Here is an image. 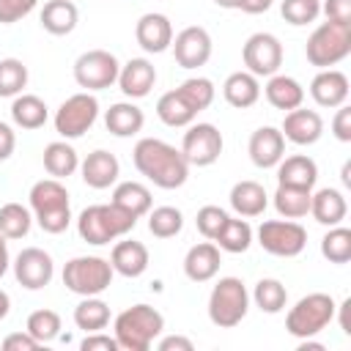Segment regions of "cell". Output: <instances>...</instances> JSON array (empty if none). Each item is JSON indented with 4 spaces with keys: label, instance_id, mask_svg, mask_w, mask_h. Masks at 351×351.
<instances>
[{
    "label": "cell",
    "instance_id": "obj_1",
    "mask_svg": "<svg viewBox=\"0 0 351 351\" xmlns=\"http://www.w3.org/2000/svg\"><path fill=\"white\" fill-rule=\"evenodd\" d=\"M132 162L137 173L151 181L159 189H178L189 178V162L184 159L181 148L159 140V137H143L134 143Z\"/></svg>",
    "mask_w": 351,
    "mask_h": 351
},
{
    "label": "cell",
    "instance_id": "obj_2",
    "mask_svg": "<svg viewBox=\"0 0 351 351\" xmlns=\"http://www.w3.org/2000/svg\"><path fill=\"white\" fill-rule=\"evenodd\" d=\"M27 203L33 211V222L49 233L58 236L71 225V200H69V189L63 186L60 178H41L30 186L27 192Z\"/></svg>",
    "mask_w": 351,
    "mask_h": 351
},
{
    "label": "cell",
    "instance_id": "obj_3",
    "mask_svg": "<svg viewBox=\"0 0 351 351\" xmlns=\"http://www.w3.org/2000/svg\"><path fill=\"white\" fill-rule=\"evenodd\" d=\"M165 332V315L151 304H132L112 321V337L123 351H148Z\"/></svg>",
    "mask_w": 351,
    "mask_h": 351
},
{
    "label": "cell",
    "instance_id": "obj_4",
    "mask_svg": "<svg viewBox=\"0 0 351 351\" xmlns=\"http://www.w3.org/2000/svg\"><path fill=\"white\" fill-rule=\"evenodd\" d=\"M137 217H132L129 211L118 208L115 203H96L80 211L77 217V233L85 244L101 247L110 244L121 236H126L129 230H134Z\"/></svg>",
    "mask_w": 351,
    "mask_h": 351
},
{
    "label": "cell",
    "instance_id": "obj_5",
    "mask_svg": "<svg viewBox=\"0 0 351 351\" xmlns=\"http://www.w3.org/2000/svg\"><path fill=\"white\" fill-rule=\"evenodd\" d=\"M337 315V302L329 296V293H307L302 296L285 315V332L296 340H304V337H315L321 335Z\"/></svg>",
    "mask_w": 351,
    "mask_h": 351
},
{
    "label": "cell",
    "instance_id": "obj_6",
    "mask_svg": "<svg viewBox=\"0 0 351 351\" xmlns=\"http://www.w3.org/2000/svg\"><path fill=\"white\" fill-rule=\"evenodd\" d=\"M304 55L307 63L315 69H332L340 60H346L351 55V25L348 22H321L307 44H304Z\"/></svg>",
    "mask_w": 351,
    "mask_h": 351
},
{
    "label": "cell",
    "instance_id": "obj_7",
    "mask_svg": "<svg viewBox=\"0 0 351 351\" xmlns=\"http://www.w3.org/2000/svg\"><path fill=\"white\" fill-rule=\"evenodd\" d=\"M250 291L239 277H219L208 293V321L219 329H233L247 318Z\"/></svg>",
    "mask_w": 351,
    "mask_h": 351
},
{
    "label": "cell",
    "instance_id": "obj_8",
    "mask_svg": "<svg viewBox=\"0 0 351 351\" xmlns=\"http://www.w3.org/2000/svg\"><path fill=\"white\" fill-rule=\"evenodd\" d=\"M63 285L77 296H99L110 288L115 271L101 255H77L63 266Z\"/></svg>",
    "mask_w": 351,
    "mask_h": 351
},
{
    "label": "cell",
    "instance_id": "obj_9",
    "mask_svg": "<svg viewBox=\"0 0 351 351\" xmlns=\"http://www.w3.org/2000/svg\"><path fill=\"white\" fill-rule=\"evenodd\" d=\"M96 118H99V99L90 90H80L55 110L52 123L60 140H77L93 129Z\"/></svg>",
    "mask_w": 351,
    "mask_h": 351
},
{
    "label": "cell",
    "instance_id": "obj_10",
    "mask_svg": "<svg viewBox=\"0 0 351 351\" xmlns=\"http://www.w3.org/2000/svg\"><path fill=\"white\" fill-rule=\"evenodd\" d=\"M255 236L263 252L274 258H296L307 247V230L296 219H266Z\"/></svg>",
    "mask_w": 351,
    "mask_h": 351
},
{
    "label": "cell",
    "instance_id": "obj_11",
    "mask_svg": "<svg viewBox=\"0 0 351 351\" xmlns=\"http://www.w3.org/2000/svg\"><path fill=\"white\" fill-rule=\"evenodd\" d=\"M121 63L110 49H88L74 60V82L82 90H104L118 80Z\"/></svg>",
    "mask_w": 351,
    "mask_h": 351
},
{
    "label": "cell",
    "instance_id": "obj_12",
    "mask_svg": "<svg viewBox=\"0 0 351 351\" xmlns=\"http://www.w3.org/2000/svg\"><path fill=\"white\" fill-rule=\"evenodd\" d=\"M225 140L222 132L214 123H189L181 140V154L189 162V167H208L222 156Z\"/></svg>",
    "mask_w": 351,
    "mask_h": 351
},
{
    "label": "cell",
    "instance_id": "obj_13",
    "mask_svg": "<svg viewBox=\"0 0 351 351\" xmlns=\"http://www.w3.org/2000/svg\"><path fill=\"white\" fill-rule=\"evenodd\" d=\"M282 58H285V52H282L280 38L274 33H266V30L252 33L241 47V60H244L247 71L255 74L258 80L277 74L282 66Z\"/></svg>",
    "mask_w": 351,
    "mask_h": 351
},
{
    "label": "cell",
    "instance_id": "obj_14",
    "mask_svg": "<svg viewBox=\"0 0 351 351\" xmlns=\"http://www.w3.org/2000/svg\"><path fill=\"white\" fill-rule=\"evenodd\" d=\"M14 277L22 288L27 291H41L52 282L55 277V261L47 250L41 247H25L14 261H11Z\"/></svg>",
    "mask_w": 351,
    "mask_h": 351
},
{
    "label": "cell",
    "instance_id": "obj_15",
    "mask_svg": "<svg viewBox=\"0 0 351 351\" xmlns=\"http://www.w3.org/2000/svg\"><path fill=\"white\" fill-rule=\"evenodd\" d=\"M170 49H173L176 63L181 69H189L192 71V69H200V66L208 63L211 49H214V41H211V33L206 27L189 25V27H184V30H178L173 36Z\"/></svg>",
    "mask_w": 351,
    "mask_h": 351
},
{
    "label": "cell",
    "instance_id": "obj_16",
    "mask_svg": "<svg viewBox=\"0 0 351 351\" xmlns=\"http://www.w3.org/2000/svg\"><path fill=\"white\" fill-rule=\"evenodd\" d=\"M173 36H176V33H173L170 16H165V14H159V11L143 14V16L137 19V25H134V38H137V44L143 47V52H148V55H159V52L170 49Z\"/></svg>",
    "mask_w": 351,
    "mask_h": 351
},
{
    "label": "cell",
    "instance_id": "obj_17",
    "mask_svg": "<svg viewBox=\"0 0 351 351\" xmlns=\"http://www.w3.org/2000/svg\"><path fill=\"white\" fill-rule=\"evenodd\" d=\"M282 137L293 145H313L321 140L324 134V118L318 110H304V107H296V110H288L285 118H282V126H280Z\"/></svg>",
    "mask_w": 351,
    "mask_h": 351
},
{
    "label": "cell",
    "instance_id": "obj_18",
    "mask_svg": "<svg viewBox=\"0 0 351 351\" xmlns=\"http://www.w3.org/2000/svg\"><path fill=\"white\" fill-rule=\"evenodd\" d=\"M118 88L126 99H145L151 93V88L156 85V66L148 58H132L126 63H121L118 71Z\"/></svg>",
    "mask_w": 351,
    "mask_h": 351
},
{
    "label": "cell",
    "instance_id": "obj_19",
    "mask_svg": "<svg viewBox=\"0 0 351 351\" xmlns=\"http://www.w3.org/2000/svg\"><path fill=\"white\" fill-rule=\"evenodd\" d=\"M247 154L252 159L255 167L261 170H271L277 167V162L285 156V137L277 126H261L250 134L247 143Z\"/></svg>",
    "mask_w": 351,
    "mask_h": 351
},
{
    "label": "cell",
    "instance_id": "obj_20",
    "mask_svg": "<svg viewBox=\"0 0 351 351\" xmlns=\"http://www.w3.org/2000/svg\"><path fill=\"white\" fill-rule=\"evenodd\" d=\"M80 176L90 189H110L121 176V162L115 154L96 148L85 159H80Z\"/></svg>",
    "mask_w": 351,
    "mask_h": 351
},
{
    "label": "cell",
    "instance_id": "obj_21",
    "mask_svg": "<svg viewBox=\"0 0 351 351\" xmlns=\"http://www.w3.org/2000/svg\"><path fill=\"white\" fill-rule=\"evenodd\" d=\"M219 266H222V250L208 239L195 244V247H189L186 255H184V274L192 282L214 280L219 274Z\"/></svg>",
    "mask_w": 351,
    "mask_h": 351
},
{
    "label": "cell",
    "instance_id": "obj_22",
    "mask_svg": "<svg viewBox=\"0 0 351 351\" xmlns=\"http://www.w3.org/2000/svg\"><path fill=\"white\" fill-rule=\"evenodd\" d=\"M310 96L318 107L335 110L348 101V77L337 69H318V74L310 82Z\"/></svg>",
    "mask_w": 351,
    "mask_h": 351
},
{
    "label": "cell",
    "instance_id": "obj_23",
    "mask_svg": "<svg viewBox=\"0 0 351 351\" xmlns=\"http://www.w3.org/2000/svg\"><path fill=\"white\" fill-rule=\"evenodd\" d=\"M148 263H151L148 247H145L143 241H134V239H123V236H121V241H118V244L112 247V252H110V266H112V271L121 274V277H129V280L145 274Z\"/></svg>",
    "mask_w": 351,
    "mask_h": 351
},
{
    "label": "cell",
    "instance_id": "obj_24",
    "mask_svg": "<svg viewBox=\"0 0 351 351\" xmlns=\"http://www.w3.org/2000/svg\"><path fill=\"white\" fill-rule=\"evenodd\" d=\"M310 214H313V219L318 225H326V228L343 225V219L348 214V200H346V195L340 189L324 186V189L310 195Z\"/></svg>",
    "mask_w": 351,
    "mask_h": 351
},
{
    "label": "cell",
    "instance_id": "obj_25",
    "mask_svg": "<svg viewBox=\"0 0 351 351\" xmlns=\"http://www.w3.org/2000/svg\"><path fill=\"white\" fill-rule=\"evenodd\" d=\"M318 181V165L307 154H293L282 156L277 162V184L285 186H299V189H313Z\"/></svg>",
    "mask_w": 351,
    "mask_h": 351
},
{
    "label": "cell",
    "instance_id": "obj_26",
    "mask_svg": "<svg viewBox=\"0 0 351 351\" xmlns=\"http://www.w3.org/2000/svg\"><path fill=\"white\" fill-rule=\"evenodd\" d=\"M263 96H266V101H269L274 110L288 112V110L302 107V101H304V88H302V82H299L296 77L277 71V74H271L269 82L263 85Z\"/></svg>",
    "mask_w": 351,
    "mask_h": 351
},
{
    "label": "cell",
    "instance_id": "obj_27",
    "mask_svg": "<svg viewBox=\"0 0 351 351\" xmlns=\"http://www.w3.org/2000/svg\"><path fill=\"white\" fill-rule=\"evenodd\" d=\"M222 96L230 107L236 110H250L252 104H258L261 99V80L255 74L244 71H233L228 74V80L222 82Z\"/></svg>",
    "mask_w": 351,
    "mask_h": 351
},
{
    "label": "cell",
    "instance_id": "obj_28",
    "mask_svg": "<svg viewBox=\"0 0 351 351\" xmlns=\"http://www.w3.org/2000/svg\"><path fill=\"white\" fill-rule=\"evenodd\" d=\"M104 126L110 134L115 137H134L143 132L145 126V115L143 110L129 99V101H115L110 104V110L104 112Z\"/></svg>",
    "mask_w": 351,
    "mask_h": 351
},
{
    "label": "cell",
    "instance_id": "obj_29",
    "mask_svg": "<svg viewBox=\"0 0 351 351\" xmlns=\"http://www.w3.org/2000/svg\"><path fill=\"white\" fill-rule=\"evenodd\" d=\"M228 197H230V208L239 217H261L266 211V206H269V195H266L263 184H258L252 178L236 181Z\"/></svg>",
    "mask_w": 351,
    "mask_h": 351
},
{
    "label": "cell",
    "instance_id": "obj_30",
    "mask_svg": "<svg viewBox=\"0 0 351 351\" xmlns=\"http://www.w3.org/2000/svg\"><path fill=\"white\" fill-rule=\"evenodd\" d=\"M38 22L49 36H69L80 22V11L71 0H47Z\"/></svg>",
    "mask_w": 351,
    "mask_h": 351
},
{
    "label": "cell",
    "instance_id": "obj_31",
    "mask_svg": "<svg viewBox=\"0 0 351 351\" xmlns=\"http://www.w3.org/2000/svg\"><path fill=\"white\" fill-rule=\"evenodd\" d=\"M11 121H14V126L27 129V132L41 129L49 121V107L36 93H19L11 101Z\"/></svg>",
    "mask_w": 351,
    "mask_h": 351
},
{
    "label": "cell",
    "instance_id": "obj_32",
    "mask_svg": "<svg viewBox=\"0 0 351 351\" xmlns=\"http://www.w3.org/2000/svg\"><path fill=\"white\" fill-rule=\"evenodd\" d=\"M44 170L52 178H69L80 170V154L74 151V145L69 140H55L49 145H44Z\"/></svg>",
    "mask_w": 351,
    "mask_h": 351
},
{
    "label": "cell",
    "instance_id": "obj_33",
    "mask_svg": "<svg viewBox=\"0 0 351 351\" xmlns=\"http://www.w3.org/2000/svg\"><path fill=\"white\" fill-rule=\"evenodd\" d=\"M110 203H115L118 208H123V211H129L132 217L140 219V217H145L151 211L154 197H151V189L145 184H140V181H121V184H115Z\"/></svg>",
    "mask_w": 351,
    "mask_h": 351
},
{
    "label": "cell",
    "instance_id": "obj_34",
    "mask_svg": "<svg viewBox=\"0 0 351 351\" xmlns=\"http://www.w3.org/2000/svg\"><path fill=\"white\" fill-rule=\"evenodd\" d=\"M310 195H313V189L277 184V189L271 195V203H274V208L282 219H302V217L310 214Z\"/></svg>",
    "mask_w": 351,
    "mask_h": 351
},
{
    "label": "cell",
    "instance_id": "obj_35",
    "mask_svg": "<svg viewBox=\"0 0 351 351\" xmlns=\"http://www.w3.org/2000/svg\"><path fill=\"white\" fill-rule=\"evenodd\" d=\"M252 239H255V230H252V225H250L247 219H241V217H228L225 225H222V230L217 233L214 244H217L222 252L239 255V252H247V250H250Z\"/></svg>",
    "mask_w": 351,
    "mask_h": 351
},
{
    "label": "cell",
    "instance_id": "obj_36",
    "mask_svg": "<svg viewBox=\"0 0 351 351\" xmlns=\"http://www.w3.org/2000/svg\"><path fill=\"white\" fill-rule=\"evenodd\" d=\"M156 118L170 129H184L197 118V112L181 99L178 90H167L156 99Z\"/></svg>",
    "mask_w": 351,
    "mask_h": 351
},
{
    "label": "cell",
    "instance_id": "obj_37",
    "mask_svg": "<svg viewBox=\"0 0 351 351\" xmlns=\"http://www.w3.org/2000/svg\"><path fill=\"white\" fill-rule=\"evenodd\" d=\"M250 302H255V307L261 313H269V315H277L285 310L288 304V288L277 280V277H263L255 282L252 293H250Z\"/></svg>",
    "mask_w": 351,
    "mask_h": 351
},
{
    "label": "cell",
    "instance_id": "obj_38",
    "mask_svg": "<svg viewBox=\"0 0 351 351\" xmlns=\"http://www.w3.org/2000/svg\"><path fill=\"white\" fill-rule=\"evenodd\" d=\"M110 324V304L99 296H82V302L74 307V326L88 332H101Z\"/></svg>",
    "mask_w": 351,
    "mask_h": 351
},
{
    "label": "cell",
    "instance_id": "obj_39",
    "mask_svg": "<svg viewBox=\"0 0 351 351\" xmlns=\"http://www.w3.org/2000/svg\"><path fill=\"white\" fill-rule=\"evenodd\" d=\"M33 228V211L30 206H22V203H3L0 206V233L8 239V241H16V239H25Z\"/></svg>",
    "mask_w": 351,
    "mask_h": 351
},
{
    "label": "cell",
    "instance_id": "obj_40",
    "mask_svg": "<svg viewBox=\"0 0 351 351\" xmlns=\"http://www.w3.org/2000/svg\"><path fill=\"white\" fill-rule=\"evenodd\" d=\"M184 228V214L176 206H156L148 211V233L156 239H173Z\"/></svg>",
    "mask_w": 351,
    "mask_h": 351
},
{
    "label": "cell",
    "instance_id": "obj_41",
    "mask_svg": "<svg viewBox=\"0 0 351 351\" xmlns=\"http://www.w3.org/2000/svg\"><path fill=\"white\" fill-rule=\"evenodd\" d=\"M176 90L181 93V99H184L195 112L208 110V107L214 104V96H217V88H214V82H211L208 77H189V80H184Z\"/></svg>",
    "mask_w": 351,
    "mask_h": 351
},
{
    "label": "cell",
    "instance_id": "obj_42",
    "mask_svg": "<svg viewBox=\"0 0 351 351\" xmlns=\"http://www.w3.org/2000/svg\"><path fill=\"white\" fill-rule=\"evenodd\" d=\"M321 255L329 263H348L351 261V230L343 225H332L321 239Z\"/></svg>",
    "mask_w": 351,
    "mask_h": 351
},
{
    "label": "cell",
    "instance_id": "obj_43",
    "mask_svg": "<svg viewBox=\"0 0 351 351\" xmlns=\"http://www.w3.org/2000/svg\"><path fill=\"white\" fill-rule=\"evenodd\" d=\"M27 88V66L19 58H0V99H14Z\"/></svg>",
    "mask_w": 351,
    "mask_h": 351
},
{
    "label": "cell",
    "instance_id": "obj_44",
    "mask_svg": "<svg viewBox=\"0 0 351 351\" xmlns=\"http://www.w3.org/2000/svg\"><path fill=\"white\" fill-rule=\"evenodd\" d=\"M25 332H30L41 346L52 343L55 337H60V315L49 307H41V310H33L25 321Z\"/></svg>",
    "mask_w": 351,
    "mask_h": 351
},
{
    "label": "cell",
    "instance_id": "obj_45",
    "mask_svg": "<svg viewBox=\"0 0 351 351\" xmlns=\"http://www.w3.org/2000/svg\"><path fill=\"white\" fill-rule=\"evenodd\" d=\"M280 14L288 25L302 27V25H310L321 16V0H282Z\"/></svg>",
    "mask_w": 351,
    "mask_h": 351
},
{
    "label": "cell",
    "instance_id": "obj_46",
    "mask_svg": "<svg viewBox=\"0 0 351 351\" xmlns=\"http://www.w3.org/2000/svg\"><path fill=\"white\" fill-rule=\"evenodd\" d=\"M228 217H230V214H228L225 208H219V206H203V208H197L195 225H197V230H200V236H203V239L214 241V239H217V233L222 230V225H225V219H228Z\"/></svg>",
    "mask_w": 351,
    "mask_h": 351
},
{
    "label": "cell",
    "instance_id": "obj_47",
    "mask_svg": "<svg viewBox=\"0 0 351 351\" xmlns=\"http://www.w3.org/2000/svg\"><path fill=\"white\" fill-rule=\"evenodd\" d=\"M36 5L38 0H0V25H14L25 19Z\"/></svg>",
    "mask_w": 351,
    "mask_h": 351
},
{
    "label": "cell",
    "instance_id": "obj_48",
    "mask_svg": "<svg viewBox=\"0 0 351 351\" xmlns=\"http://www.w3.org/2000/svg\"><path fill=\"white\" fill-rule=\"evenodd\" d=\"M332 134H335V140H340V143H351V107H348V104L335 107Z\"/></svg>",
    "mask_w": 351,
    "mask_h": 351
},
{
    "label": "cell",
    "instance_id": "obj_49",
    "mask_svg": "<svg viewBox=\"0 0 351 351\" xmlns=\"http://www.w3.org/2000/svg\"><path fill=\"white\" fill-rule=\"evenodd\" d=\"M80 348L82 351H118V340L112 335H104V329L101 332H88L82 337Z\"/></svg>",
    "mask_w": 351,
    "mask_h": 351
},
{
    "label": "cell",
    "instance_id": "obj_50",
    "mask_svg": "<svg viewBox=\"0 0 351 351\" xmlns=\"http://www.w3.org/2000/svg\"><path fill=\"white\" fill-rule=\"evenodd\" d=\"M321 14L329 22H348L351 25V0H324Z\"/></svg>",
    "mask_w": 351,
    "mask_h": 351
},
{
    "label": "cell",
    "instance_id": "obj_51",
    "mask_svg": "<svg viewBox=\"0 0 351 351\" xmlns=\"http://www.w3.org/2000/svg\"><path fill=\"white\" fill-rule=\"evenodd\" d=\"M0 346H3L5 351H36L41 343H38L30 332H11V335L3 337Z\"/></svg>",
    "mask_w": 351,
    "mask_h": 351
},
{
    "label": "cell",
    "instance_id": "obj_52",
    "mask_svg": "<svg viewBox=\"0 0 351 351\" xmlns=\"http://www.w3.org/2000/svg\"><path fill=\"white\" fill-rule=\"evenodd\" d=\"M14 148H16V132H14V126H11V123L0 121V162L11 159Z\"/></svg>",
    "mask_w": 351,
    "mask_h": 351
},
{
    "label": "cell",
    "instance_id": "obj_53",
    "mask_svg": "<svg viewBox=\"0 0 351 351\" xmlns=\"http://www.w3.org/2000/svg\"><path fill=\"white\" fill-rule=\"evenodd\" d=\"M156 348L159 351H192L195 343L189 337H184V335H167V337H162L156 343Z\"/></svg>",
    "mask_w": 351,
    "mask_h": 351
},
{
    "label": "cell",
    "instance_id": "obj_54",
    "mask_svg": "<svg viewBox=\"0 0 351 351\" xmlns=\"http://www.w3.org/2000/svg\"><path fill=\"white\" fill-rule=\"evenodd\" d=\"M271 3L274 0H241V8L239 11H244V14H263V11L271 8Z\"/></svg>",
    "mask_w": 351,
    "mask_h": 351
},
{
    "label": "cell",
    "instance_id": "obj_55",
    "mask_svg": "<svg viewBox=\"0 0 351 351\" xmlns=\"http://www.w3.org/2000/svg\"><path fill=\"white\" fill-rule=\"evenodd\" d=\"M11 269V252H8V239L0 233V277Z\"/></svg>",
    "mask_w": 351,
    "mask_h": 351
},
{
    "label": "cell",
    "instance_id": "obj_56",
    "mask_svg": "<svg viewBox=\"0 0 351 351\" xmlns=\"http://www.w3.org/2000/svg\"><path fill=\"white\" fill-rule=\"evenodd\" d=\"M8 313H11V296H8V293L0 288V321H3Z\"/></svg>",
    "mask_w": 351,
    "mask_h": 351
},
{
    "label": "cell",
    "instance_id": "obj_57",
    "mask_svg": "<svg viewBox=\"0 0 351 351\" xmlns=\"http://www.w3.org/2000/svg\"><path fill=\"white\" fill-rule=\"evenodd\" d=\"M214 3H217L219 8H230V11H233V8H241V0H214Z\"/></svg>",
    "mask_w": 351,
    "mask_h": 351
},
{
    "label": "cell",
    "instance_id": "obj_58",
    "mask_svg": "<svg viewBox=\"0 0 351 351\" xmlns=\"http://www.w3.org/2000/svg\"><path fill=\"white\" fill-rule=\"evenodd\" d=\"M343 184H346V186H351V162H346V165H343Z\"/></svg>",
    "mask_w": 351,
    "mask_h": 351
}]
</instances>
